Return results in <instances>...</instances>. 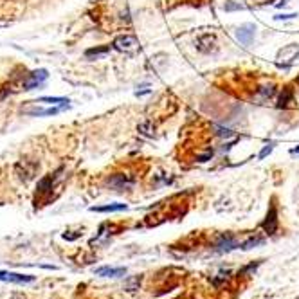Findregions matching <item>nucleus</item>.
<instances>
[{
    "label": "nucleus",
    "instance_id": "obj_1",
    "mask_svg": "<svg viewBox=\"0 0 299 299\" xmlns=\"http://www.w3.org/2000/svg\"><path fill=\"white\" fill-rule=\"evenodd\" d=\"M112 47L119 52L128 54V56H135L137 52L141 51L139 40H137L133 34H119V36H116L114 42H112Z\"/></svg>",
    "mask_w": 299,
    "mask_h": 299
},
{
    "label": "nucleus",
    "instance_id": "obj_2",
    "mask_svg": "<svg viewBox=\"0 0 299 299\" xmlns=\"http://www.w3.org/2000/svg\"><path fill=\"white\" fill-rule=\"evenodd\" d=\"M299 56V43H288L283 49H279L278 54H276V60H278V67L279 68H288L294 60H297Z\"/></svg>",
    "mask_w": 299,
    "mask_h": 299
},
{
    "label": "nucleus",
    "instance_id": "obj_3",
    "mask_svg": "<svg viewBox=\"0 0 299 299\" xmlns=\"http://www.w3.org/2000/svg\"><path fill=\"white\" fill-rule=\"evenodd\" d=\"M38 168H40V164L36 163V161H27V159L24 161V159H22L20 163L15 164V173H17V177L22 182H29L31 179H34Z\"/></svg>",
    "mask_w": 299,
    "mask_h": 299
},
{
    "label": "nucleus",
    "instance_id": "obj_4",
    "mask_svg": "<svg viewBox=\"0 0 299 299\" xmlns=\"http://www.w3.org/2000/svg\"><path fill=\"white\" fill-rule=\"evenodd\" d=\"M68 105H60V107H51V108H42L38 105V101H31L29 105L26 107H22V112L27 114V116H36V117H42V116H54V114H60L61 110H65Z\"/></svg>",
    "mask_w": 299,
    "mask_h": 299
},
{
    "label": "nucleus",
    "instance_id": "obj_5",
    "mask_svg": "<svg viewBox=\"0 0 299 299\" xmlns=\"http://www.w3.org/2000/svg\"><path fill=\"white\" fill-rule=\"evenodd\" d=\"M261 229L267 233V235H276L279 229V218H278V209H276V204H274V200L270 202V207L269 211H267V216L265 220L261 222Z\"/></svg>",
    "mask_w": 299,
    "mask_h": 299
},
{
    "label": "nucleus",
    "instance_id": "obj_6",
    "mask_svg": "<svg viewBox=\"0 0 299 299\" xmlns=\"http://www.w3.org/2000/svg\"><path fill=\"white\" fill-rule=\"evenodd\" d=\"M236 247H240L238 240H236V236L231 235V233H222V235L216 238V242H214L216 252H231V251H235Z\"/></svg>",
    "mask_w": 299,
    "mask_h": 299
},
{
    "label": "nucleus",
    "instance_id": "obj_7",
    "mask_svg": "<svg viewBox=\"0 0 299 299\" xmlns=\"http://www.w3.org/2000/svg\"><path fill=\"white\" fill-rule=\"evenodd\" d=\"M195 47H197V51L204 52V54H211V52L216 51L218 47V40L214 34H202V36H198L197 42H195Z\"/></svg>",
    "mask_w": 299,
    "mask_h": 299
},
{
    "label": "nucleus",
    "instance_id": "obj_8",
    "mask_svg": "<svg viewBox=\"0 0 299 299\" xmlns=\"http://www.w3.org/2000/svg\"><path fill=\"white\" fill-rule=\"evenodd\" d=\"M49 78V72L45 68H38V70H34V72L27 74V78L24 80V90H33L36 87L42 85L45 80Z\"/></svg>",
    "mask_w": 299,
    "mask_h": 299
},
{
    "label": "nucleus",
    "instance_id": "obj_9",
    "mask_svg": "<svg viewBox=\"0 0 299 299\" xmlns=\"http://www.w3.org/2000/svg\"><path fill=\"white\" fill-rule=\"evenodd\" d=\"M0 281L17 283V285H26V283H33L34 281V276H31V274L9 272V270H0Z\"/></svg>",
    "mask_w": 299,
    "mask_h": 299
},
{
    "label": "nucleus",
    "instance_id": "obj_10",
    "mask_svg": "<svg viewBox=\"0 0 299 299\" xmlns=\"http://www.w3.org/2000/svg\"><path fill=\"white\" fill-rule=\"evenodd\" d=\"M254 33H256V26L252 24H244L235 31V36L242 45H251V42L254 40Z\"/></svg>",
    "mask_w": 299,
    "mask_h": 299
},
{
    "label": "nucleus",
    "instance_id": "obj_11",
    "mask_svg": "<svg viewBox=\"0 0 299 299\" xmlns=\"http://www.w3.org/2000/svg\"><path fill=\"white\" fill-rule=\"evenodd\" d=\"M107 184L110 186L112 189H116V191H124V189L132 188L133 179L130 175H123V173H117V175H112L110 179L107 180Z\"/></svg>",
    "mask_w": 299,
    "mask_h": 299
},
{
    "label": "nucleus",
    "instance_id": "obj_12",
    "mask_svg": "<svg viewBox=\"0 0 299 299\" xmlns=\"http://www.w3.org/2000/svg\"><path fill=\"white\" fill-rule=\"evenodd\" d=\"M126 274L124 267H99L96 269V276H103V278H121Z\"/></svg>",
    "mask_w": 299,
    "mask_h": 299
},
{
    "label": "nucleus",
    "instance_id": "obj_13",
    "mask_svg": "<svg viewBox=\"0 0 299 299\" xmlns=\"http://www.w3.org/2000/svg\"><path fill=\"white\" fill-rule=\"evenodd\" d=\"M290 103H294V89H292V87H285L281 96H279L278 107L286 108V107H290Z\"/></svg>",
    "mask_w": 299,
    "mask_h": 299
},
{
    "label": "nucleus",
    "instance_id": "obj_14",
    "mask_svg": "<svg viewBox=\"0 0 299 299\" xmlns=\"http://www.w3.org/2000/svg\"><path fill=\"white\" fill-rule=\"evenodd\" d=\"M128 207L126 204H108V205H98V207H90V211L94 213H114V211H124Z\"/></svg>",
    "mask_w": 299,
    "mask_h": 299
},
{
    "label": "nucleus",
    "instance_id": "obj_15",
    "mask_svg": "<svg viewBox=\"0 0 299 299\" xmlns=\"http://www.w3.org/2000/svg\"><path fill=\"white\" fill-rule=\"evenodd\" d=\"M110 52V45H103V47H94V49H89L85 52L87 58H99V56H105Z\"/></svg>",
    "mask_w": 299,
    "mask_h": 299
},
{
    "label": "nucleus",
    "instance_id": "obj_16",
    "mask_svg": "<svg viewBox=\"0 0 299 299\" xmlns=\"http://www.w3.org/2000/svg\"><path fill=\"white\" fill-rule=\"evenodd\" d=\"M52 182H54V177H52V175L43 177V179L38 182V191H40V193L51 191V189H52Z\"/></svg>",
    "mask_w": 299,
    "mask_h": 299
},
{
    "label": "nucleus",
    "instance_id": "obj_17",
    "mask_svg": "<svg viewBox=\"0 0 299 299\" xmlns=\"http://www.w3.org/2000/svg\"><path fill=\"white\" fill-rule=\"evenodd\" d=\"M38 103H45V105H68V99L67 98H40L36 99Z\"/></svg>",
    "mask_w": 299,
    "mask_h": 299
},
{
    "label": "nucleus",
    "instance_id": "obj_18",
    "mask_svg": "<svg viewBox=\"0 0 299 299\" xmlns=\"http://www.w3.org/2000/svg\"><path fill=\"white\" fill-rule=\"evenodd\" d=\"M260 94L263 96V98H272V96L276 94V87H274V85L261 87V89H260Z\"/></svg>",
    "mask_w": 299,
    "mask_h": 299
},
{
    "label": "nucleus",
    "instance_id": "obj_19",
    "mask_svg": "<svg viewBox=\"0 0 299 299\" xmlns=\"http://www.w3.org/2000/svg\"><path fill=\"white\" fill-rule=\"evenodd\" d=\"M260 244H263V240L258 238V236H256V238L252 236V238H249L247 242H245V244L242 245V249H245V251H247V249H252V247H254V245H260Z\"/></svg>",
    "mask_w": 299,
    "mask_h": 299
},
{
    "label": "nucleus",
    "instance_id": "obj_20",
    "mask_svg": "<svg viewBox=\"0 0 299 299\" xmlns=\"http://www.w3.org/2000/svg\"><path fill=\"white\" fill-rule=\"evenodd\" d=\"M274 144H276V142H269V144H267L265 148L261 150V152H260V155H258V157H260V159H265L267 155H269L270 152H272V150H274Z\"/></svg>",
    "mask_w": 299,
    "mask_h": 299
},
{
    "label": "nucleus",
    "instance_id": "obj_21",
    "mask_svg": "<svg viewBox=\"0 0 299 299\" xmlns=\"http://www.w3.org/2000/svg\"><path fill=\"white\" fill-rule=\"evenodd\" d=\"M223 9H226V11H236V9H244V6L235 4V2H227V4L223 6Z\"/></svg>",
    "mask_w": 299,
    "mask_h": 299
},
{
    "label": "nucleus",
    "instance_id": "obj_22",
    "mask_svg": "<svg viewBox=\"0 0 299 299\" xmlns=\"http://www.w3.org/2000/svg\"><path fill=\"white\" fill-rule=\"evenodd\" d=\"M297 15L295 13H288V15H278L276 17V20H290V18H295Z\"/></svg>",
    "mask_w": 299,
    "mask_h": 299
},
{
    "label": "nucleus",
    "instance_id": "obj_23",
    "mask_svg": "<svg viewBox=\"0 0 299 299\" xmlns=\"http://www.w3.org/2000/svg\"><path fill=\"white\" fill-rule=\"evenodd\" d=\"M290 154H292V155H299V146H295V148H292V150H290Z\"/></svg>",
    "mask_w": 299,
    "mask_h": 299
},
{
    "label": "nucleus",
    "instance_id": "obj_24",
    "mask_svg": "<svg viewBox=\"0 0 299 299\" xmlns=\"http://www.w3.org/2000/svg\"><path fill=\"white\" fill-rule=\"evenodd\" d=\"M295 299H299V297H295Z\"/></svg>",
    "mask_w": 299,
    "mask_h": 299
}]
</instances>
